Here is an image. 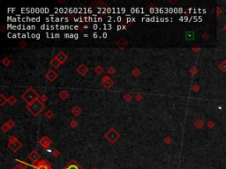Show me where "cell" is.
Here are the masks:
<instances>
[{
	"label": "cell",
	"instance_id": "8992f818",
	"mask_svg": "<svg viewBox=\"0 0 226 169\" xmlns=\"http://www.w3.org/2000/svg\"><path fill=\"white\" fill-rule=\"evenodd\" d=\"M39 158H40V154H39L37 152H35V151L32 152L30 155H29V159H30L34 163H36L37 160H39Z\"/></svg>",
	"mask_w": 226,
	"mask_h": 169
},
{
	"label": "cell",
	"instance_id": "5b68a950",
	"mask_svg": "<svg viewBox=\"0 0 226 169\" xmlns=\"http://www.w3.org/2000/svg\"><path fill=\"white\" fill-rule=\"evenodd\" d=\"M105 137H106L110 142H115V140L118 137V134L117 133L114 129H110L108 133H107V135H105Z\"/></svg>",
	"mask_w": 226,
	"mask_h": 169
},
{
	"label": "cell",
	"instance_id": "836d02e7",
	"mask_svg": "<svg viewBox=\"0 0 226 169\" xmlns=\"http://www.w3.org/2000/svg\"><path fill=\"white\" fill-rule=\"evenodd\" d=\"M78 28H79V27H78V26H74V29H76V30H77V29H78Z\"/></svg>",
	"mask_w": 226,
	"mask_h": 169
},
{
	"label": "cell",
	"instance_id": "4316f807",
	"mask_svg": "<svg viewBox=\"0 0 226 169\" xmlns=\"http://www.w3.org/2000/svg\"><path fill=\"white\" fill-rule=\"evenodd\" d=\"M35 38H36V39H40V34H36Z\"/></svg>",
	"mask_w": 226,
	"mask_h": 169
},
{
	"label": "cell",
	"instance_id": "1f68e13d",
	"mask_svg": "<svg viewBox=\"0 0 226 169\" xmlns=\"http://www.w3.org/2000/svg\"><path fill=\"white\" fill-rule=\"evenodd\" d=\"M109 71L110 72V73H112V72H114V70H112V69H110V70Z\"/></svg>",
	"mask_w": 226,
	"mask_h": 169
},
{
	"label": "cell",
	"instance_id": "44dd1931",
	"mask_svg": "<svg viewBox=\"0 0 226 169\" xmlns=\"http://www.w3.org/2000/svg\"><path fill=\"white\" fill-rule=\"evenodd\" d=\"M111 11H112V9H110V8H107L106 9V12H108V13H110Z\"/></svg>",
	"mask_w": 226,
	"mask_h": 169
},
{
	"label": "cell",
	"instance_id": "8fae6325",
	"mask_svg": "<svg viewBox=\"0 0 226 169\" xmlns=\"http://www.w3.org/2000/svg\"><path fill=\"white\" fill-rule=\"evenodd\" d=\"M78 71L80 72V74L83 75L84 73H86V72L87 71V67L84 66V65H81V66H80V68L78 69Z\"/></svg>",
	"mask_w": 226,
	"mask_h": 169
},
{
	"label": "cell",
	"instance_id": "d590c367",
	"mask_svg": "<svg viewBox=\"0 0 226 169\" xmlns=\"http://www.w3.org/2000/svg\"><path fill=\"white\" fill-rule=\"evenodd\" d=\"M25 37H26V34H22V38H25Z\"/></svg>",
	"mask_w": 226,
	"mask_h": 169
},
{
	"label": "cell",
	"instance_id": "d6a6232c",
	"mask_svg": "<svg viewBox=\"0 0 226 169\" xmlns=\"http://www.w3.org/2000/svg\"><path fill=\"white\" fill-rule=\"evenodd\" d=\"M39 20H40V18L37 17V18H36V21H37V22H39Z\"/></svg>",
	"mask_w": 226,
	"mask_h": 169
},
{
	"label": "cell",
	"instance_id": "f1b7e54d",
	"mask_svg": "<svg viewBox=\"0 0 226 169\" xmlns=\"http://www.w3.org/2000/svg\"><path fill=\"white\" fill-rule=\"evenodd\" d=\"M35 36H36V34H31V37H32V38H35Z\"/></svg>",
	"mask_w": 226,
	"mask_h": 169
},
{
	"label": "cell",
	"instance_id": "6da1fadb",
	"mask_svg": "<svg viewBox=\"0 0 226 169\" xmlns=\"http://www.w3.org/2000/svg\"><path fill=\"white\" fill-rule=\"evenodd\" d=\"M27 108L34 115H37L39 113H41L42 111V109L44 108V106H43V103L41 102L39 100H37V101L27 105Z\"/></svg>",
	"mask_w": 226,
	"mask_h": 169
},
{
	"label": "cell",
	"instance_id": "83f0119b",
	"mask_svg": "<svg viewBox=\"0 0 226 169\" xmlns=\"http://www.w3.org/2000/svg\"><path fill=\"white\" fill-rule=\"evenodd\" d=\"M54 35H55L56 38H59V35H60V34H54Z\"/></svg>",
	"mask_w": 226,
	"mask_h": 169
},
{
	"label": "cell",
	"instance_id": "e0dca14e",
	"mask_svg": "<svg viewBox=\"0 0 226 169\" xmlns=\"http://www.w3.org/2000/svg\"><path fill=\"white\" fill-rule=\"evenodd\" d=\"M220 68L222 69V70H224V71H225V70H226V63H224L223 64H221V65H220Z\"/></svg>",
	"mask_w": 226,
	"mask_h": 169
},
{
	"label": "cell",
	"instance_id": "484cf974",
	"mask_svg": "<svg viewBox=\"0 0 226 169\" xmlns=\"http://www.w3.org/2000/svg\"><path fill=\"white\" fill-rule=\"evenodd\" d=\"M97 35H98V34H97V33H94V34H93V37H94V38H96V37H97Z\"/></svg>",
	"mask_w": 226,
	"mask_h": 169
},
{
	"label": "cell",
	"instance_id": "ac0fdd59",
	"mask_svg": "<svg viewBox=\"0 0 226 169\" xmlns=\"http://www.w3.org/2000/svg\"><path fill=\"white\" fill-rule=\"evenodd\" d=\"M68 12H70V13H74V11H73V8H68Z\"/></svg>",
	"mask_w": 226,
	"mask_h": 169
},
{
	"label": "cell",
	"instance_id": "d6986e66",
	"mask_svg": "<svg viewBox=\"0 0 226 169\" xmlns=\"http://www.w3.org/2000/svg\"><path fill=\"white\" fill-rule=\"evenodd\" d=\"M13 169H23V167L21 166H16V167H13Z\"/></svg>",
	"mask_w": 226,
	"mask_h": 169
},
{
	"label": "cell",
	"instance_id": "cb8c5ba5",
	"mask_svg": "<svg viewBox=\"0 0 226 169\" xmlns=\"http://www.w3.org/2000/svg\"><path fill=\"white\" fill-rule=\"evenodd\" d=\"M107 35H108V34H107V33H103V38H106Z\"/></svg>",
	"mask_w": 226,
	"mask_h": 169
},
{
	"label": "cell",
	"instance_id": "52a82bcc",
	"mask_svg": "<svg viewBox=\"0 0 226 169\" xmlns=\"http://www.w3.org/2000/svg\"><path fill=\"white\" fill-rule=\"evenodd\" d=\"M65 169H82V168L77 163H75L74 161H72L65 167Z\"/></svg>",
	"mask_w": 226,
	"mask_h": 169
},
{
	"label": "cell",
	"instance_id": "4dcf8cb0",
	"mask_svg": "<svg viewBox=\"0 0 226 169\" xmlns=\"http://www.w3.org/2000/svg\"><path fill=\"white\" fill-rule=\"evenodd\" d=\"M120 29H122V27L121 26H118V30H120Z\"/></svg>",
	"mask_w": 226,
	"mask_h": 169
},
{
	"label": "cell",
	"instance_id": "3957f363",
	"mask_svg": "<svg viewBox=\"0 0 226 169\" xmlns=\"http://www.w3.org/2000/svg\"><path fill=\"white\" fill-rule=\"evenodd\" d=\"M9 147L13 151V152H17V151L21 147V144L15 138V137H11V138H10Z\"/></svg>",
	"mask_w": 226,
	"mask_h": 169
},
{
	"label": "cell",
	"instance_id": "277c9868",
	"mask_svg": "<svg viewBox=\"0 0 226 169\" xmlns=\"http://www.w3.org/2000/svg\"><path fill=\"white\" fill-rule=\"evenodd\" d=\"M34 169H52L49 164L47 163L46 160H42V161L36 162L35 166H34Z\"/></svg>",
	"mask_w": 226,
	"mask_h": 169
},
{
	"label": "cell",
	"instance_id": "e575fe53",
	"mask_svg": "<svg viewBox=\"0 0 226 169\" xmlns=\"http://www.w3.org/2000/svg\"><path fill=\"white\" fill-rule=\"evenodd\" d=\"M45 12H49V9L48 8H45Z\"/></svg>",
	"mask_w": 226,
	"mask_h": 169
},
{
	"label": "cell",
	"instance_id": "d4e9b609",
	"mask_svg": "<svg viewBox=\"0 0 226 169\" xmlns=\"http://www.w3.org/2000/svg\"><path fill=\"white\" fill-rule=\"evenodd\" d=\"M131 12H136V9H135V8H132Z\"/></svg>",
	"mask_w": 226,
	"mask_h": 169
},
{
	"label": "cell",
	"instance_id": "5bb4252c",
	"mask_svg": "<svg viewBox=\"0 0 226 169\" xmlns=\"http://www.w3.org/2000/svg\"><path fill=\"white\" fill-rule=\"evenodd\" d=\"M7 101H8V102H10V104H11V105L16 102V99H15V97H13V96H11L10 99L7 100Z\"/></svg>",
	"mask_w": 226,
	"mask_h": 169
},
{
	"label": "cell",
	"instance_id": "603a6c76",
	"mask_svg": "<svg viewBox=\"0 0 226 169\" xmlns=\"http://www.w3.org/2000/svg\"><path fill=\"white\" fill-rule=\"evenodd\" d=\"M125 8H120V12H125Z\"/></svg>",
	"mask_w": 226,
	"mask_h": 169
},
{
	"label": "cell",
	"instance_id": "2e32d148",
	"mask_svg": "<svg viewBox=\"0 0 226 169\" xmlns=\"http://www.w3.org/2000/svg\"><path fill=\"white\" fill-rule=\"evenodd\" d=\"M103 27H104V28H103V29H108V30H110V29H111L112 26L110 25V24H108V25H106V24H104V25H103Z\"/></svg>",
	"mask_w": 226,
	"mask_h": 169
},
{
	"label": "cell",
	"instance_id": "7402d4cb",
	"mask_svg": "<svg viewBox=\"0 0 226 169\" xmlns=\"http://www.w3.org/2000/svg\"><path fill=\"white\" fill-rule=\"evenodd\" d=\"M117 20H118V22H120V21H121V20H122V18H121V17H120V16H118V18H117Z\"/></svg>",
	"mask_w": 226,
	"mask_h": 169
},
{
	"label": "cell",
	"instance_id": "7c38bea8",
	"mask_svg": "<svg viewBox=\"0 0 226 169\" xmlns=\"http://www.w3.org/2000/svg\"><path fill=\"white\" fill-rule=\"evenodd\" d=\"M60 62L58 61V59L57 58V57H56V58H54L53 60H52L51 61V64L53 65L54 67H58L59 65H60Z\"/></svg>",
	"mask_w": 226,
	"mask_h": 169
},
{
	"label": "cell",
	"instance_id": "f546056e",
	"mask_svg": "<svg viewBox=\"0 0 226 169\" xmlns=\"http://www.w3.org/2000/svg\"><path fill=\"white\" fill-rule=\"evenodd\" d=\"M77 38H79V36H78V34H74V39H77Z\"/></svg>",
	"mask_w": 226,
	"mask_h": 169
},
{
	"label": "cell",
	"instance_id": "ffe728a7",
	"mask_svg": "<svg viewBox=\"0 0 226 169\" xmlns=\"http://www.w3.org/2000/svg\"><path fill=\"white\" fill-rule=\"evenodd\" d=\"M93 28L95 29V30H96L97 28H99L98 25H97V24H94V25H93Z\"/></svg>",
	"mask_w": 226,
	"mask_h": 169
},
{
	"label": "cell",
	"instance_id": "4fadbf2b",
	"mask_svg": "<svg viewBox=\"0 0 226 169\" xmlns=\"http://www.w3.org/2000/svg\"><path fill=\"white\" fill-rule=\"evenodd\" d=\"M45 140H46V137H44L43 139H42V140H41V144L43 145L44 147H48V145L50 144V141H49V140L45 141Z\"/></svg>",
	"mask_w": 226,
	"mask_h": 169
},
{
	"label": "cell",
	"instance_id": "ba28073f",
	"mask_svg": "<svg viewBox=\"0 0 226 169\" xmlns=\"http://www.w3.org/2000/svg\"><path fill=\"white\" fill-rule=\"evenodd\" d=\"M46 77L49 78V80H50V81H53V80L55 79L56 78H57V74L55 73V71H54V70H49V71L48 72L47 74H46Z\"/></svg>",
	"mask_w": 226,
	"mask_h": 169
},
{
	"label": "cell",
	"instance_id": "9c48e42d",
	"mask_svg": "<svg viewBox=\"0 0 226 169\" xmlns=\"http://www.w3.org/2000/svg\"><path fill=\"white\" fill-rule=\"evenodd\" d=\"M103 83H105L104 86L106 87H110V86H111V85H113V82H112V80L109 77H103Z\"/></svg>",
	"mask_w": 226,
	"mask_h": 169
},
{
	"label": "cell",
	"instance_id": "9a60e30c",
	"mask_svg": "<svg viewBox=\"0 0 226 169\" xmlns=\"http://www.w3.org/2000/svg\"><path fill=\"white\" fill-rule=\"evenodd\" d=\"M67 96H68V94H67V93L65 91H63L62 93H60V97L63 98V99H65Z\"/></svg>",
	"mask_w": 226,
	"mask_h": 169
},
{
	"label": "cell",
	"instance_id": "7a4b0ae2",
	"mask_svg": "<svg viewBox=\"0 0 226 169\" xmlns=\"http://www.w3.org/2000/svg\"><path fill=\"white\" fill-rule=\"evenodd\" d=\"M22 98L27 101L28 104H30V103L34 102V101L38 100L39 95L34 90H33L32 88H30V89H28L24 94L22 95Z\"/></svg>",
	"mask_w": 226,
	"mask_h": 169
},
{
	"label": "cell",
	"instance_id": "30bf717a",
	"mask_svg": "<svg viewBox=\"0 0 226 169\" xmlns=\"http://www.w3.org/2000/svg\"><path fill=\"white\" fill-rule=\"evenodd\" d=\"M57 58L58 59V61L60 62L61 63H62L64 61H65V59H66V56H65V54L63 53V52H60V53L57 55Z\"/></svg>",
	"mask_w": 226,
	"mask_h": 169
}]
</instances>
